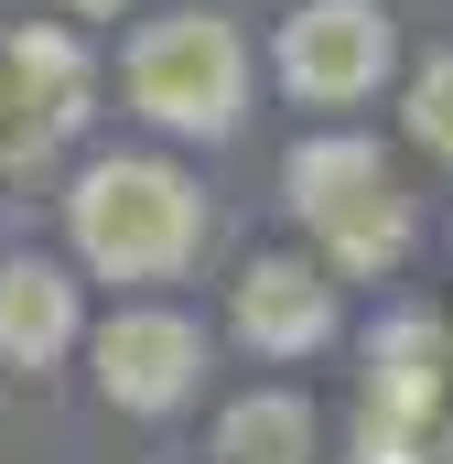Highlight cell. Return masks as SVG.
I'll return each instance as SVG.
<instances>
[{"instance_id":"1","label":"cell","mask_w":453,"mask_h":464,"mask_svg":"<svg viewBox=\"0 0 453 464\" xmlns=\"http://www.w3.org/2000/svg\"><path fill=\"white\" fill-rule=\"evenodd\" d=\"M65 237H76V259H87L98 281H130V292H140V281H184V270L206 259V195H195V173L162 162V151H109V162L76 173Z\"/></svg>"},{"instance_id":"2","label":"cell","mask_w":453,"mask_h":464,"mask_svg":"<svg viewBox=\"0 0 453 464\" xmlns=\"http://www.w3.org/2000/svg\"><path fill=\"white\" fill-rule=\"evenodd\" d=\"M281 195H292V217L313 237V259H335L345 281H389L400 259H410V184H400V162L367 140V130H313V140H292V162H281Z\"/></svg>"},{"instance_id":"3","label":"cell","mask_w":453,"mask_h":464,"mask_svg":"<svg viewBox=\"0 0 453 464\" xmlns=\"http://www.w3.org/2000/svg\"><path fill=\"white\" fill-rule=\"evenodd\" d=\"M119 87H130V109L151 119V130H173V140H237V119H248V44L206 0L195 11H162V22L130 33Z\"/></svg>"},{"instance_id":"4","label":"cell","mask_w":453,"mask_h":464,"mask_svg":"<svg viewBox=\"0 0 453 464\" xmlns=\"http://www.w3.org/2000/svg\"><path fill=\"white\" fill-rule=\"evenodd\" d=\"M98 109V65L54 22H0V173L54 162Z\"/></svg>"},{"instance_id":"5","label":"cell","mask_w":453,"mask_h":464,"mask_svg":"<svg viewBox=\"0 0 453 464\" xmlns=\"http://www.w3.org/2000/svg\"><path fill=\"white\" fill-rule=\"evenodd\" d=\"M87 378L130 421H173L206 389V324L173 303H119L109 324H87Z\"/></svg>"},{"instance_id":"6","label":"cell","mask_w":453,"mask_h":464,"mask_svg":"<svg viewBox=\"0 0 453 464\" xmlns=\"http://www.w3.org/2000/svg\"><path fill=\"white\" fill-rule=\"evenodd\" d=\"M226 335L270 367H303L345 335V270L313 248H259L237 281H226Z\"/></svg>"},{"instance_id":"7","label":"cell","mask_w":453,"mask_h":464,"mask_svg":"<svg viewBox=\"0 0 453 464\" xmlns=\"http://www.w3.org/2000/svg\"><path fill=\"white\" fill-rule=\"evenodd\" d=\"M270 65H281V87H292L303 109H356V98L389 87L400 22H389V0H303V11L281 22Z\"/></svg>"},{"instance_id":"8","label":"cell","mask_w":453,"mask_h":464,"mask_svg":"<svg viewBox=\"0 0 453 464\" xmlns=\"http://www.w3.org/2000/svg\"><path fill=\"white\" fill-rule=\"evenodd\" d=\"M87 346V292H76V270L65 259H0V367H22V378H43V367H65V356Z\"/></svg>"},{"instance_id":"9","label":"cell","mask_w":453,"mask_h":464,"mask_svg":"<svg viewBox=\"0 0 453 464\" xmlns=\"http://www.w3.org/2000/svg\"><path fill=\"white\" fill-rule=\"evenodd\" d=\"M356 400H378V411H400V421H453V324L443 314H378L367 324V389Z\"/></svg>"},{"instance_id":"10","label":"cell","mask_w":453,"mask_h":464,"mask_svg":"<svg viewBox=\"0 0 453 464\" xmlns=\"http://www.w3.org/2000/svg\"><path fill=\"white\" fill-rule=\"evenodd\" d=\"M324 454V421L303 389H237L206 432V464H313Z\"/></svg>"},{"instance_id":"11","label":"cell","mask_w":453,"mask_h":464,"mask_svg":"<svg viewBox=\"0 0 453 464\" xmlns=\"http://www.w3.org/2000/svg\"><path fill=\"white\" fill-rule=\"evenodd\" d=\"M345 464H443V432H432V421H400V411H378V400H356Z\"/></svg>"},{"instance_id":"12","label":"cell","mask_w":453,"mask_h":464,"mask_svg":"<svg viewBox=\"0 0 453 464\" xmlns=\"http://www.w3.org/2000/svg\"><path fill=\"white\" fill-rule=\"evenodd\" d=\"M400 119H410V140H421L432 162H453V44H443V54H421V76H410Z\"/></svg>"},{"instance_id":"13","label":"cell","mask_w":453,"mask_h":464,"mask_svg":"<svg viewBox=\"0 0 453 464\" xmlns=\"http://www.w3.org/2000/svg\"><path fill=\"white\" fill-rule=\"evenodd\" d=\"M76 22H119V11H140V0H65Z\"/></svg>"}]
</instances>
